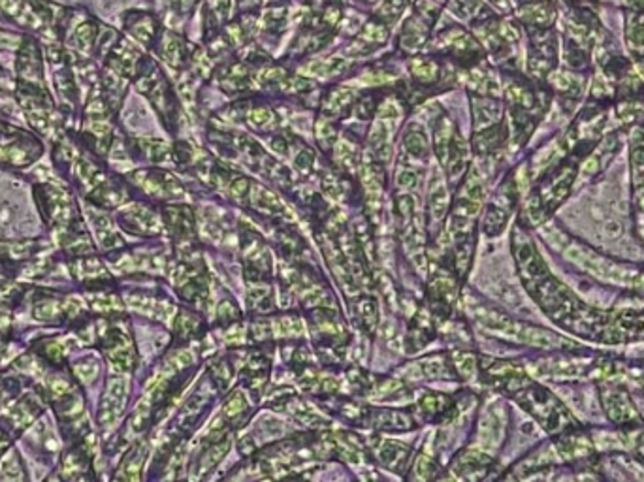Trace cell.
I'll use <instances>...</instances> for the list:
<instances>
[{
    "instance_id": "7c38bea8",
    "label": "cell",
    "mask_w": 644,
    "mask_h": 482,
    "mask_svg": "<svg viewBox=\"0 0 644 482\" xmlns=\"http://www.w3.org/2000/svg\"><path fill=\"white\" fill-rule=\"evenodd\" d=\"M356 104V93L351 89L334 87L322 97V113L326 118H345L349 112H353Z\"/></svg>"
},
{
    "instance_id": "7402d4cb",
    "label": "cell",
    "mask_w": 644,
    "mask_h": 482,
    "mask_svg": "<svg viewBox=\"0 0 644 482\" xmlns=\"http://www.w3.org/2000/svg\"><path fill=\"white\" fill-rule=\"evenodd\" d=\"M145 454H148V445H145V443H138V445L134 446L127 456H124L123 465H121V475L118 476H121V479H129V481L140 479V470H142Z\"/></svg>"
},
{
    "instance_id": "2e32d148",
    "label": "cell",
    "mask_w": 644,
    "mask_h": 482,
    "mask_svg": "<svg viewBox=\"0 0 644 482\" xmlns=\"http://www.w3.org/2000/svg\"><path fill=\"white\" fill-rule=\"evenodd\" d=\"M379 460L383 462L389 470L402 471L410 462L411 449L402 445V443H394V441H381L378 449Z\"/></svg>"
},
{
    "instance_id": "681fc988",
    "label": "cell",
    "mask_w": 644,
    "mask_h": 482,
    "mask_svg": "<svg viewBox=\"0 0 644 482\" xmlns=\"http://www.w3.org/2000/svg\"><path fill=\"white\" fill-rule=\"evenodd\" d=\"M8 445V441L7 438H4V435H2V433H0V451H2V449H4V446Z\"/></svg>"
},
{
    "instance_id": "d6a6232c",
    "label": "cell",
    "mask_w": 644,
    "mask_h": 482,
    "mask_svg": "<svg viewBox=\"0 0 644 482\" xmlns=\"http://www.w3.org/2000/svg\"><path fill=\"white\" fill-rule=\"evenodd\" d=\"M38 413H40L38 403L31 398H26L23 402L19 403L18 408H13L12 421L16 422V426H27V424H31L32 419Z\"/></svg>"
},
{
    "instance_id": "484cf974",
    "label": "cell",
    "mask_w": 644,
    "mask_h": 482,
    "mask_svg": "<svg viewBox=\"0 0 644 482\" xmlns=\"http://www.w3.org/2000/svg\"><path fill=\"white\" fill-rule=\"evenodd\" d=\"M422 375L427 379H440L454 378L453 368H451V362L445 359V357H432V359L422 360L421 362Z\"/></svg>"
},
{
    "instance_id": "f35d334b",
    "label": "cell",
    "mask_w": 644,
    "mask_h": 482,
    "mask_svg": "<svg viewBox=\"0 0 644 482\" xmlns=\"http://www.w3.org/2000/svg\"><path fill=\"white\" fill-rule=\"evenodd\" d=\"M360 321L364 324V330L373 332V328L378 324V305L373 300H362L359 303Z\"/></svg>"
},
{
    "instance_id": "8fae6325",
    "label": "cell",
    "mask_w": 644,
    "mask_h": 482,
    "mask_svg": "<svg viewBox=\"0 0 644 482\" xmlns=\"http://www.w3.org/2000/svg\"><path fill=\"white\" fill-rule=\"evenodd\" d=\"M507 140V124L500 121V123L492 124L489 129H483L475 134L473 149H475L477 155H494L497 151H502Z\"/></svg>"
},
{
    "instance_id": "603a6c76",
    "label": "cell",
    "mask_w": 644,
    "mask_h": 482,
    "mask_svg": "<svg viewBox=\"0 0 644 482\" xmlns=\"http://www.w3.org/2000/svg\"><path fill=\"white\" fill-rule=\"evenodd\" d=\"M18 70L19 74L26 76V78H40V74H42V62H40V56H38L34 43H26L23 53L19 57Z\"/></svg>"
},
{
    "instance_id": "4316f807",
    "label": "cell",
    "mask_w": 644,
    "mask_h": 482,
    "mask_svg": "<svg viewBox=\"0 0 644 482\" xmlns=\"http://www.w3.org/2000/svg\"><path fill=\"white\" fill-rule=\"evenodd\" d=\"M449 8L462 19L479 21V19L490 18V16H481V12H490L481 0H451Z\"/></svg>"
},
{
    "instance_id": "ab89813d",
    "label": "cell",
    "mask_w": 644,
    "mask_h": 482,
    "mask_svg": "<svg viewBox=\"0 0 644 482\" xmlns=\"http://www.w3.org/2000/svg\"><path fill=\"white\" fill-rule=\"evenodd\" d=\"M142 148L151 161L161 162L168 157V145L162 140H142Z\"/></svg>"
},
{
    "instance_id": "ee69618b",
    "label": "cell",
    "mask_w": 644,
    "mask_h": 482,
    "mask_svg": "<svg viewBox=\"0 0 644 482\" xmlns=\"http://www.w3.org/2000/svg\"><path fill=\"white\" fill-rule=\"evenodd\" d=\"M74 373L81 381H91L99 373V364L94 360H81V362L74 364Z\"/></svg>"
},
{
    "instance_id": "9c48e42d",
    "label": "cell",
    "mask_w": 644,
    "mask_h": 482,
    "mask_svg": "<svg viewBox=\"0 0 644 482\" xmlns=\"http://www.w3.org/2000/svg\"><path fill=\"white\" fill-rule=\"evenodd\" d=\"M435 19L427 18L424 13H416L413 18L405 21L402 34H400V48L405 51H419L424 48L430 29L434 26Z\"/></svg>"
},
{
    "instance_id": "7a4b0ae2",
    "label": "cell",
    "mask_w": 644,
    "mask_h": 482,
    "mask_svg": "<svg viewBox=\"0 0 644 482\" xmlns=\"http://www.w3.org/2000/svg\"><path fill=\"white\" fill-rule=\"evenodd\" d=\"M557 37L551 29H530L527 70L535 80H546L556 69Z\"/></svg>"
},
{
    "instance_id": "5b68a950",
    "label": "cell",
    "mask_w": 644,
    "mask_h": 482,
    "mask_svg": "<svg viewBox=\"0 0 644 482\" xmlns=\"http://www.w3.org/2000/svg\"><path fill=\"white\" fill-rule=\"evenodd\" d=\"M441 48L445 50L446 56L453 57L454 61L459 64H464V67H475L481 57H483V50L479 46L477 40L471 37L470 32H465L464 29L460 27H451L446 29L445 32H441Z\"/></svg>"
},
{
    "instance_id": "f1b7e54d",
    "label": "cell",
    "mask_w": 644,
    "mask_h": 482,
    "mask_svg": "<svg viewBox=\"0 0 644 482\" xmlns=\"http://www.w3.org/2000/svg\"><path fill=\"white\" fill-rule=\"evenodd\" d=\"M403 145L410 151L411 155L419 157V159L426 157V137H424V132H422L419 124H410V129H407L405 138H403Z\"/></svg>"
},
{
    "instance_id": "1f68e13d",
    "label": "cell",
    "mask_w": 644,
    "mask_h": 482,
    "mask_svg": "<svg viewBox=\"0 0 644 482\" xmlns=\"http://www.w3.org/2000/svg\"><path fill=\"white\" fill-rule=\"evenodd\" d=\"M249 413V405L245 402V398H243L242 392H235L234 396L230 398L227 405H224V416H227V421L232 424V422H238V424H242L243 419L248 416Z\"/></svg>"
},
{
    "instance_id": "5bb4252c",
    "label": "cell",
    "mask_w": 644,
    "mask_h": 482,
    "mask_svg": "<svg viewBox=\"0 0 644 482\" xmlns=\"http://www.w3.org/2000/svg\"><path fill=\"white\" fill-rule=\"evenodd\" d=\"M503 108L496 99L492 97H475L473 99V127L475 130L489 129L492 124L502 121Z\"/></svg>"
},
{
    "instance_id": "b9f144b4",
    "label": "cell",
    "mask_w": 644,
    "mask_h": 482,
    "mask_svg": "<svg viewBox=\"0 0 644 482\" xmlns=\"http://www.w3.org/2000/svg\"><path fill=\"white\" fill-rule=\"evenodd\" d=\"M249 121L254 124V127H259V129H266L270 124L273 123V112L270 108H264V106H256L251 110L249 113Z\"/></svg>"
},
{
    "instance_id": "d590c367",
    "label": "cell",
    "mask_w": 644,
    "mask_h": 482,
    "mask_svg": "<svg viewBox=\"0 0 644 482\" xmlns=\"http://www.w3.org/2000/svg\"><path fill=\"white\" fill-rule=\"evenodd\" d=\"M451 364L454 365V370H456L460 378L470 379L471 375H473L475 368H477L479 362L473 354L460 351V353H454L453 362H451Z\"/></svg>"
},
{
    "instance_id": "7dc6e473",
    "label": "cell",
    "mask_w": 644,
    "mask_h": 482,
    "mask_svg": "<svg viewBox=\"0 0 644 482\" xmlns=\"http://www.w3.org/2000/svg\"><path fill=\"white\" fill-rule=\"evenodd\" d=\"M398 185L405 187V189H410V187H415L416 181V173L413 170H402V172L398 173Z\"/></svg>"
},
{
    "instance_id": "6da1fadb",
    "label": "cell",
    "mask_w": 644,
    "mask_h": 482,
    "mask_svg": "<svg viewBox=\"0 0 644 482\" xmlns=\"http://www.w3.org/2000/svg\"><path fill=\"white\" fill-rule=\"evenodd\" d=\"M514 400L521 403L527 413H532L549 433L557 435V433L567 432V430L576 428L573 414L565 409V405L560 403V400L552 392L543 389L541 384H535L533 381L527 383L524 389L514 392Z\"/></svg>"
},
{
    "instance_id": "52a82bcc",
    "label": "cell",
    "mask_w": 644,
    "mask_h": 482,
    "mask_svg": "<svg viewBox=\"0 0 644 482\" xmlns=\"http://www.w3.org/2000/svg\"><path fill=\"white\" fill-rule=\"evenodd\" d=\"M556 18V7L552 0H522L519 8V19L526 23L527 29H551Z\"/></svg>"
},
{
    "instance_id": "836d02e7",
    "label": "cell",
    "mask_w": 644,
    "mask_h": 482,
    "mask_svg": "<svg viewBox=\"0 0 644 482\" xmlns=\"http://www.w3.org/2000/svg\"><path fill=\"white\" fill-rule=\"evenodd\" d=\"M286 23V7L268 8L264 18H262V27L268 32H279Z\"/></svg>"
},
{
    "instance_id": "4dcf8cb0",
    "label": "cell",
    "mask_w": 644,
    "mask_h": 482,
    "mask_svg": "<svg viewBox=\"0 0 644 482\" xmlns=\"http://www.w3.org/2000/svg\"><path fill=\"white\" fill-rule=\"evenodd\" d=\"M427 205H430V213L434 219H443L446 213V191L443 183L435 178L434 183H432V189H430V199H427Z\"/></svg>"
},
{
    "instance_id": "f546056e",
    "label": "cell",
    "mask_w": 644,
    "mask_h": 482,
    "mask_svg": "<svg viewBox=\"0 0 644 482\" xmlns=\"http://www.w3.org/2000/svg\"><path fill=\"white\" fill-rule=\"evenodd\" d=\"M253 205L254 208L264 211V213H273V215H278V213L283 211V205L279 202L278 197L259 185L254 187Z\"/></svg>"
},
{
    "instance_id": "83f0119b",
    "label": "cell",
    "mask_w": 644,
    "mask_h": 482,
    "mask_svg": "<svg viewBox=\"0 0 644 482\" xmlns=\"http://www.w3.org/2000/svg\"><path fill=\"white\" fill-rule=\"evenodd\" d=\"M131 32L140 42L151 43L157 34V21L149 13H137L131 23Z\"/></svg>"
},
{
    "instance_id": "4fadbf2b",
    "label": "cell",
    "mask_w": 644,
    "mask_h": 482,
    "mask_svg": "<svg viewBox=\"0 0 644 482\" xmlns=\"http://www.w3.org/2000/svg\"><path fill=\"white\" fill-rule=\"evenodd\" d=\"M411 76H413L415 83L426 89V87L435 86L440 81L443 83V78H451L453 74L445 76L443 64L437 62L434 57H419V59L411 61Z\"/></svg>"
},
{
    "instance_id": "c3c4849f",
    "label": "cell",
    "mask_w": 644,
    "mask_h": 482,
    "mask_svg": "<svg viewBox=\"0 0 644 482\" xmlns=\"http://www.w3.org/2000/svg\"><path fill=\"white\" fill-rule=\"evenodd\" d=\"M313 159H315V155H313V151H311L310 148L302 149L300 155L296 157V167L305 172V170H310L311 164H313Z\"/></svg>"
},
{
    "instance_id": "44dd1931",
    "label": "cell",
    "mask_w": 644,
    "mask_h": 482,
    "mask_svg": "<svg viewBox=\"0 0 644 482\" xmlns=\"http://www.w3.org/2000/svg\"><path fill=\"white\" fill-rule=\"evenodd\" d=\"M127 219L131 221L132 227H137L143 234L159 232V221H157L155 213L143 205H137V208L127 211Z\"/></svg>"
},
{
    "instance_id": "8992f818",
    "label": "cell",
    "mask_w": 644,
    "mask_h": 482,
    "mask_svg": "<svg viewBox=\"0 0 644 482\" xmlns=\"http://www.w3.org/2000/svg\"><path fill=\"white\" fill-rule=\"evenodd\" d=\"M124 400H127V379L112 378L108 381L102 408H100V426H112L118 421L119 414L123 411Z\"/></svg>"
},
{
    "instance_id": "f907efd6",
    "label": "cell",
    "mask_w": 644,
    "mask_h": 482,
    "mask_svg": "<svg viewBox=\"0 0 644 482\" xmlns=\"http://www.w3.org/2000/svg\"><path fill=\"white\" fill-rule=\"evenodd\" d=\"M370 2H378V0H370Z\"/></svg>"
},
{
    "instance_id": "3957f363",
    "label": "cell",
    "mask_w": 644,
    "mask_h": 482,
    "mask_svg": "<svg viewBox=\"0 0 644 482\" xmlns=\"http://www.w3.org/2000/svg\"><path fill=\"white\" fill-rule=\"evenodd\" d=\"M632 187H633V221L635 232L644 241V121H638L632 130Z\"/></svg>"
},
{
    "instance_id": "e575fe53",
    "label": "cell",
    "mask_w": 644,
    "mask_h": 482,
    "mask_svg": "<svg viewBox=\"0 0 644 482\" xmlns=\"http://www.w3.org/2000/svg\"><path fill=\"white\" fill-rule=\"evenodd\" d=\"M93 200L99 205L104 208H115V205L123 202V192L115 189V187L100 185L99 191H94Z\"/></svg>"
},
{
    "instance_id": "74e56055",
    "label": "cell",
    "mask_w": 644,
    "mask_h": 482,
    "mask_svg": "<svg viewBox=\"0 0 644 482\" xmlns=\"http://www.w3.org/2000/svg\"><path fill=\"white\" fill-rule=\"evenodd\" d=\"M403 10H405V0H383L381 8H379L378 18L383 19L386 26H391L400 18Z\"/></svg>"
},
{
    "instance_id": "ba28073f",
    "label": "cell",
    "mask_w": 644,
    "mask_h": 482,
    "mask_svg": "<svg viewBox=\"0 0 644 482\" xmlns=\"http://www.w3.org/2000/svg\"><path fill=\"white\" fill-rule=\"evenodd\" d=\"M386 38H389V26L383 19L372 18L360 31L359 37L354 38V42L351 43L353 48H348L345 51L351 56H366L378 50L381 43L386 42Z\"/></svg>"
},
{
    "instance_id": "d4e9b609",
    "label": "cell",
    "mask_w": 644,
    "mask_h": 482,
    "mask_svg": "<svg viewBox=\"0 0 644 482\" xmlns=\"http://www.w3.org/2000/svg\"><path fill=\"white\" fill-rule=\"evenodd\" d=\"M509 211L502 205H489V210L484 213L483 229L489 235L502 234L505 224H507Z\"/></svg>"
},
{
    "instance_id": "ffe728a7",
    "label": "cell",
    "mask_w": 644,
    "mask_h": 482,
    "mask_svg": "<svg viewBox=\"0 0 644 482\" xmlns=\"http://www.w3.org/2000/svg\"><path fill=\"white\" fill-rule=\"evenodd\" d=\"M372 422L373 426L379 428V430H392V432H396V430H410L413 426L405 414L398 413V411H389V409L375 411Z\"/></svg>"
},
{
    "instance_id": "e0dca14e",
    "label": "cell",
    "mask_w": 644,
    "mask_h": 482,
    "mask_svg": "<svg viewBox=\"0 0 644 482\" xmlns=\"http://www.w3.org/2000/svg\"><path fill=\"white\" fill-rule=\"evenodd\" d=\"M164 219L170 232L178 238H189L194 232V217L189 208H167Z\"/></svg>"
},
{
    "instance_id": "7bdbcfd3",
    "label": "cell",
    "mask_w": 644,
    "mask_h": 482,
    "mask_svg": "<svg viewBox=\"0 0 644 482\" xmlns=\"http://www.w3.org/2000/svg\"><path fill=\"white\" fill-rule=\"evenodd\" d=\"M437 471V464L430 456H419L415 464V479H432Z\"/></svg>"
},
{
    "instance_id": "cb8c5ba5",
    "label": "cell",
    "mask_w": 644,
    "mask_h": 482,
    "mask_svg": "<svg viewBox=\"0 0 644 482\" xmlns=\"http://www.w3.org/2000/svg\"><path fill=\"white\" fill-rule=\"evenodd\" d=\"M200 330H202V319L199 315L181 311V315L175 321V335L183 341H189L192 338H200V335L204 334Z\"/></svg>"
},
{
    "instance_id": "60d3db41",
    "label": "cell",
    "mask_w": 644,
    "mask_h": 482,
    "mask_svg": "<svg viewBox=\"0 0 644 482\" xmlns=\"http://www.w3.org/2000/svg\"><path fill=\"white\" fill-rule=\"evenodd\" d=\"M62 311L64 310L59 302H40L34 308V317L40 321H53V319L61 317Z\"/></svg>"
},
{
    "instance_id": "f6af8a7d",
    "label": "cell",
    "mask_w": 644,
    "mask_h": 482,
    "mask_svg": "<svg viewBox=\"0 0 644 482\" xmlns=\"http://www.w3.org/2000/svg\"><path fill=\"white\" fill-rule=\"evenodd\" d=\"M218 317L221 322H234L240 317V311H238L234 303L227 300V302L219 305Z\"/></svg>"
},
{
    "instance_id": "9a60e30c",
    "label": "cell",
    "mask_w": 644,
    "mask_h": 482,
    "mask_svg": "<svg viewBox=\"0 0 644 482\" xmlns=\"http://www.w3.org/2000/svg\"><path fill=\"white\" fill-rule=\"evenodd\" d=\"M626 42L635 61H644V10H627Z\"/></svg>"
},
{
    "instance_id": "8d00e7d4",
    "label": "cell",
    "mask_w": 644,
    "mask_h": 482,
    "mask_svg": "<svg viewBox=\"0 0 644 482\" xmlns=\"http://www.w3.org/2000/svg\"><path fill=\"white\" fill-rule=\"evenodd\" d=\"M316 140L321 143V148L330 149L338 142V130L334 124L326 121V119H319L315 127Z\"/></svg>"
},
{
    "instance_id": "bcb514c9",
    "label": "cell",
    "mask_w": 644,
    "mask_h": 482,
    "mask_svg": "<svg viewBox=\"0 0 644 482\" xmlns=\"http://www.w3.org/2000/svg\"><path fill=\"white\" fill-rule=\"evenodd\" d=\"M42 354H44L46 359L50 360V362H61L62 357H64V347L61 343H57V341H51V343H46L44 349H42Z\"/></svg>"
},
{
    "instance_id": "30bf717a",
    "label": "cell",
    "mask_w": 644,
    "mask_h": 482,
    "mask_svg": "<svg viewBox=\"0 0 644 482\" xmlns=\"http://www.w3.org/2000/svg\"><path fill=\"white\" fill-rule=\"evenodd\" d=\"M492 464H494V460L486 452L477 451V449H467V451H462L459 456L454 458V470L464 479L484 476V473L490 470Z\"/></svg>"
},
{
    "instance_id": "d6986e66",
    "label": "cell",
    "mask_w": 644,
    "mask_h": 482,
    "mask_svg": "<svg viewBox=\"0 0 644 482\" xmlns=\"http://www.w3.org/2000/svg\"><path fill=\"white\" fill-rule=\"evenodd\" d=\"M552 81V89L556 93L564 94L567 99H578L583 94L584 80L581 76L571 74V72H557L549 76Z\"/></svg>"
},
{
    "instance_id": "ac0fdd59",
    "label": "cell",
    "mask_w": 644,
    "mask_h": 482,
    "mask_svg": "<svg viewBox=\"0 0 644 482\" xmlns=\"http://www.w3.org/2000/svg\"><path fill=\"white\" fill-rule=\"evenodd\" d=\"M454 134H456V130H454L453 121L446 118L445 113H441L437 121H435L434 129L435 153H437V159L441 162H446V159H449V149H451Z\"/></svg>"
},
{
    "instance_id": "277c9868",
    "label": "cell",
    "mask_w": 644,
    "mask_h": 482,
    "mask_svg": "<svg viewBox=\"0 0 644 482\" xmlns=\"http://www.w3.org/2000/svg\"><path fill=\"white\" fill-rule=\"evenodd\" d=\"M601 402L605 405L608 419L618 426L635 428L641 424L638 411L633 405L632 396L620 384L603 383L600 386Z\"/></svg>"
}]
</instances>
